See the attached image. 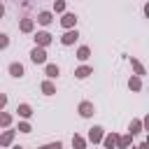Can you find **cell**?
Segmentation results:
<instances>
[{
	"instance_id": "25",
	"label": "cell",
	"mask_w": 149,
	"mask_h": 149,
	"mask_svg": "<svg viewBox=\"0 0 149 149\" xmlns=\"http://www.w3.org/2000/svg\"><path fill=\"white\" fill-rule=\"evenodd\" d=\"M40 149H63V144H61V142L56 140V142H49V144H42Z\"/></svg>"
},
{
	"instance_id": "24",
	"label": "cell",
	"mask_w": 149,
	"mask_h": 149,
	"mask_svg": "<svg viewBox=\"0 0 149 149\" xmlns=\"http://www.w3.org/2000/svg\"><path fill=\"white\" fill-rule=\"evenodd\" d=\"M16 130H19V133H30L33 126H30L28 121H19V128H16Z\"/></svg>"
},
{
	"instance_id": "4",
	"label": "cell",
	"mask_w": 149,
	"mask_h": 149,
	"mask_svg": "<svg viewBox=\"0 0 149 149\" xmlns=\"http://www.w3.org/2000/svg\"><path fill=\"white\" fill-rule=\"evenodd\" d=\"M61 26H63L65 30H72V28L77 26V14H72V12H65V14L61 16Z\"/></svg>"
},
{
	"instance_id": "26",
	"label": "cell",
	"mask_w": 149,
	"mask_h": 149,
	"mask_svg": "<svg viewBox=\"0 0 149 149\" xmlns=\"http://www.w3.org/2000/svg\"><path fill=\"white\" fill-rule=\"evenodd\" d=\"M7 47H9V37H7L5 33H0V51H2V49H7Z\"/></svg>"
},
{
	"instance_id": "32",
	"label": "cell",
	"mask_w": 149,
	"mask_h": 149,
	"mask_svg": "<svg viewBox=\"0 0 149 149\" xmlns=\"http://www.w3.org/2000/svg\"><path fill=\"white\" fill-rule=\"evenodd\" d=\"M12 149H26V147H19V144H16V147H12Z\"/></svg>"
},
{
	"instance_id": "18",
	"label": "cell",
	"mask_w": 149,
	"mask_h": 149,
	"mask_svg": "<svg viewBox=\"0 0 149 149\" xmlns=\"http://www.w3.org/2000/svg\"><path fill=\"white\" fill-rule=\"evenodd\" d=\"M51 21H54V14H51V12H40V14H37V23H40V26H49Z\"/></svg>"
},
{
	"instance_id": "15",
	"label": "cell",
	"mask_w": 149,
	"mask_h": 149,
	"mask_svg": "<svg viewBox=\"0 0 149 149\" xmlns=\"http://www.w3.org/2000/svg\"><path fill=\"white\" fill-rule=\"evenodd\" d=\"M130 68L135 70V74H137V77H142V74H147V70H144V65H142V63H140V61H137L135 56H130Z\"/></svg>"
},
{
	"instance_id": "1",
	"label": "cell",
	"mask_w": 149,
	"mask_h": 149,
	"mask_svg": "<svg viewBox=\"0 0 149 149\" xmlns=\"http://www.w3.org/2000/svg\"><path fill=\"white\" fill-rule=\"evenodd\" d=\"M30 61L35 65H47V51H44V47H33L30 49Z\"/></svg>"
},
{
	"instance_id": "12",
	"label": "cell",
	"mask_w": 149,
	"mask_h": 149,
	"mask_svg": "<svg viewBox=\"0 0 149 149\" xmlns=\"http://www.w3.org/2000/svg\"><path fill=\"white\" fill-rule=\"evenodd\" d=\"M16 112H19L21 119H30V116H33V107H30L28 102H21V105L16 107Z\"/></svg>"
},
{
	"instance_id": "19",
	"label": "cell",
	"mask_w": 149,
	"mask_h": 149,
	"mask_svg": "<svg viewBox=\"0 0 149 149\" xmlns=\"http://www.w3.org/2000/svg\"><path fill=\"white\" fill-rule=\"evenodd\" d=\"M40 88H42V93H44V95H54V93H56V86H54V81H51V79H44Z\"/></svg>"
},
{
	"instance_id": "30",
	"label": "cell",
	"mask_w": 149,
	"mask_h": 149,
	"mask_svg": "<svg viewBox=\"0 0 149 149\" xmlns=\"http://www.w3.org/2000/svg\"><path fill=\"white\" fill-rule=\"evenodd\" d=\"M2 16H5V5L0 2V19H2Z\"/></svg>"
},
{
	"instance_id": "29",
	"label": "cell",
	"mask_w": 149,
	"mask_h": 149,
	"mask_svg": "<svg viewBox=\"0 0 149 149\" xmlns=\"http://www.w3.org/2000/svg\"><path fill=\"white\" fill-rule=\"evenodd\" d=\"M137 149H149V142H142V144H140Z\"/></svg>"
},
{
	"instance_id": "23",
	"label": "cell",
	"mask_w": 149,
	"mask_h": 149,
	"mask_svg": "<svg viewBox=\"0 0 149 149\" xmlns=\"http://www.w3.org/2000/svg\"><path fill=\"white\" fill-rule=\"evenodd\" d=\"M54 12L65 14V0H56V2H54Z\"/></svg>"
},
{
	"instance_id": "16",
	"label": "cell",
	"mask_w": 149,
	"mask_h": 149,
	"mask_svg": "<svg viewBox=\"0 0 149 149\" xmlns=\"http://www.w3.org/2000/svg\"><path fill=\"white\" fill-rule=\"evenodd\" d=\"M128 88H130V91H135V93H137V91H142V77L133 74V77L128 79Z\"/></svg>"
},
{
	"instance_id": "6",
	"label": "cell",
	"mask_w": 149,
	"mask_h": 149,
	"mask_svg": "<svg viewBox=\"0 0 149 149\" xmlns=\"http://www.w3.org/2000/svg\"><path fill=\"white\" fill-rule=\"evenodd\" d=\"M102 137H105V130H102L100 126H93V128H88V140H91L93 144L102 142Z\"/></svg>"
},
{
	"instance_id": "8",
	"label": "cell",
	"mask_w": 149,
	"mask_h": 149,
	"mask_svg": "<svg viewBox=\"0 0 149 149\" xmlns=\"http://www.w3.org/2000/svg\"><path fill=\"white\" fill-rule=\"evenodd\" d=\"M116 142H119V135H116V133H107V135L102 137L105 149H116Z\"/></svg>"
},
{
	"instance_id": "5",
	"label": "cell",
	"mask_w": 149,
	"mask_h": 149,
	"mask_svg": "<svg viewBox=\"0 0 149 149\" xmlns=\"http://www.w3.org/2000/svg\"><path fill=\"white\" fill-rule=\"evenodd\" d=\"M77 40H79V33H77V28H72V30H65V33H63L61 44H63V47H70V44H74Z\"/></svg>"
},
{
	"instance_id": "31",
	"label": "cell",
	"mask_w": 149,
	"mask_h": 149,
	"mask_svg": "<svg viewBox=\"0 0 149 149\" xmlns=\"http://www.w3.org/2000/svg\"><path fill=\"white\" fill-rule=\"evenodd\" d=\"M144 14H147V16H149V2H147V5H144Z\"/></svg>"
},
{
	"instance_id": "2",
	"label": "cell",
	"mask_w": 149,
	"mask_h": 149,
	"mask_svg": "<svg viewBox=\"0 0 149 149\" xmlns=\"http://www.w3.org/2000/svg\"><path fill=\"white\" fill-rule=\"evenodd\" d=\"M77 112H79V116H81V119H88V116H93V114H95V107H93V102H91V100H81V102H79V107H77Z\"/></svg>"
},
{
	"instance_id": "20",
	"label": "cell",
	"mask_w": 149,
	"mask_h": 149,
	"mask_svg": "<svg viewBox=\"0 0 149 149\" xmlns=\"http://www.w3.org/2000/svg\"><path fill=\"white\" fill-rule=\"evenodd\" d=\"M12 121H14V116H12V114L0 112V128H9V126H12Z\"/></svg>"
},
{
	"instance_id": "9",
	"label": "cell",
	"mask_w": 149,
	"mask_h": 149,
	"mask_svg": "<svg viewBox=\"0 0 149 149\" xmlns=\"http://www.w3.org/2000/svg\"><path fill=\"white\" fill-rule=\"evenodd\" d=\"M7 70H9V74H12L14 79H21V77H23V72H26L21 63H9V68H7Z\"/></svg>"
},
{
	"instance_id": "22",
	"label": "cell",
	"mask_w": 149,
	"mask_h": 149,
	"mask_svg": "<svg viewBox=\"0 0 149 149\" xmlns=\"http://www.w3.org/2000/svg\"><path fill=\"white\" fill-rule=\"evenodd\" d=\"M88 56H91V49H88V47H79V49H77V58H79V61H86Z\"/></svg>"
},
{
	"instance_id": "14",
	"label": "cell",
	"mask_w": 149,
	"mask_h": 149,
	"mask_svg": "<svg viewBox=\"0 0 149 149\" xmlns=\"http://www.w3.org/2000/svg\"><path fill=\"white\" fill-rule=\"evenodd\" d=\"M19 30H21V33H33V30H35V21H33V19H21Z\"/></svg>"
},
{
	"instance_id": "34",
	"label": "cell",
	"mask_w": 149,
	"mask_h": 149,
	"mask_svg": "<svg viewBox=\"0 0 149 149\" xmlns=\"http://www.w3.org/2000/svg\"><path fill=\"white\" fill-rule=\"evenodd\" d=\"M147 142H149V137H147Z\"/></svg>"
},
{
	"instance_id": "11",
	"label": "cell",
	"mask_w": 149,
	"mask_h": 149,
	"mask_svg": "<svg viewBox=\"0 0 149 149\" xmlns=\"http://www.w3.org/2000/svg\"><path fill=\"white\" fill-rule=\"evenodd\" d=\"M88 74H93V68H91V65H79V68L74 70V77H77V79H86Z\"/></svg>"
},
{
	"instance_id": "17",
	"label": "cell",
	"mask_w": 149,
	"mask_h": 149,
	"mask_svg": "<svg viewBox=\"0 0 149 149\" xmlns=\"http://www.w3.org/2000/svg\"><path fill=\"white\" fill-rule=\"evenodd\" d=\"M142 130H144L142 119H133V121H130V126H128V133H130V135H137V133H142Z\"/></svg>"
},
{
	"instance_id": "3",
	"label": "cell",
	"mask_w": 149,
	"mask_h": 149,
	"mask_svg": "<svg viewBox=\"0 0 149 149\" xmlns=\"http://www.w3.org/2000/svg\"><path fill=\"white\" fill-rule=\"evenodd\" d=\"M33 40H35V47H47V44H51L54 37H51V33H47V30H37Z\"/></svg>"
},
{
	"instance_id": "21",
	"label": "cell",
	"mask_w": 149,
	"mask_h": 149,
	"mask_svg": "<svg viewBox=\"0 0 149 149\" xmlns=\"http://www.w3.org/2000/svg\"><path fill=\"white\" fill-rule=\"evenodd\" d=\"M72 147H74V149H86V140H84L81 135H74V137H72Z\"/></svg>"
},
{
	"instance_id": "7",
	"label": "cell",
	"mask_w": 149,
	"mask_h": 149,
	"mask_svg": "<svg viewBox=\"0 0 149 149\" xmlns=\"http://www.w3.org/2000/svg\"><path fill=\"white\" fill-rule=\"evenodd\" d=\"M16 133H19V130H12V128L5 130V133L0 135V147H9V144L14 142V137H16Z\"/></svg>"
},
{
	"instance_id": "28",
	"label": "cell",
	"mask_w": 149,
	"mask_h": 149,
	"mask_svg": "<svg viewBox=\"0 0 149 149\" xmlns=\"http://www.w3.org/2000/svg\"><path fill=\"white\" fill-rule=\"evenodd\" d=\"M142 126H144V130H147V133H149V114H147V116H144V119H142Z\"/></svg>"
},
{
	"instance_id": "10",
	"label": "cell",
	"mask_w": 149,
	"mask_h": 149,
	"mask_svg": "<svg viewBox=\"0 0 149 149\" xmlns=\"http://www.w3.org/2000/svg\"><path fill=\"white\" fill-rule=\"evenodd\" d=\"M44 74H47L49 79H56V77L61 74V70H58L56 63H47V65H44Z\"/></svg>"
},
{
	"instance_id": "33",
	"label": "cell",
	"mask_w": 149,
	"mask_h": 149,
	"mask_svg": "<svg viewBox=\"0 0 149 149\" xmlns=\"http://www.w3.org/2000/svg\"><path fill=\"white\" fill-rule=\"evenodd\" d=\"M130 149H137V147H130Z\"/></svg>"
},
{
	"instance_id": "27",
	"label": "cell",
	"mask_w": 149,
	"mask_h": 149,
	"mask_svg": "<svg viewBox=\"0 0 149 149\" xmlns=\"http://www.w3.org/2000/svg\"><path fill=\"white\" fill-rule=\"evenodd\" d=\"M5 105H7V95H5V93H0V112L5 109Z\"/></svg>"
},
{
	"instance_id": "13",
	"label": "cell",
	"mask_w": 149,
	"mask_h": 149,
	"mask_svg": "<svg viewBox=\"0 0 149 149\" xmlns=\"http://www.w3.org/2000/svg\"><path fill=\"white\" fill-rule=\"evenodd\" d=\"M130 142H133V135H130V133H128V135H119V142H116V149H130V147H133Z\"/></svg>"
}]
</instances>
